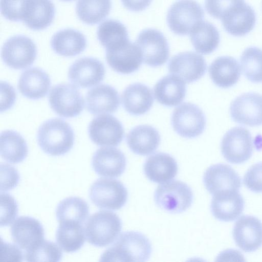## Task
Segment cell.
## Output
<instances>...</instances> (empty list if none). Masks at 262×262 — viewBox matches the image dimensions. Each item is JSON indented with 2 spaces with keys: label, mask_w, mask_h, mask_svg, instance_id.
I'll use <instances>...</instances> for the list:
<instances>
[{
  "label": "cell",
  "mask_w": 262,
  "mask_h": 262,
  "mask_svg": "<svg viewBox=\"0 0 262 262\" xmlns=\"http://www.w3.org/2000/svg\"><path fill=\"white\" fill-rule=\"evenodd\" d=\"M37 55L35 44L30 38L17 35L10 37L4 43L2 58L10 68L16 70L25 69L35 61Z\"/></svg>",
  "instance_id": "8"
},
{
  "label": "cell",
  "mask_w": 262,
  "mask_h": 262,
  "mask_svg": "<svg viewBox=\"0 0 262 262\" xmlns=\"http://www.w3.org/2000/svg\"><path fill=\"white\" fill-rule=\"evenodd\" d=\"M19 174L16 168L9 164H1V191H7L15 188L19 183Z\"/></svg>",
  "instance_id": "43"
},
{
  "label": "cell",
  "mask_w": 262,
  "mask_h": 262,
  "mask_svg": "<svg viewBox=\"0 0 262 262\" xmlns=\"http://www.w3.org/2000/svg\"><path fill=\"white\" fill-rule=\"evenodd\" d=\"M89 213L88 203L82 199L72 196L63 199L56 210V219L58 222L75 221L82 224Z\"/></svg>",
  "instance_id": "36"
},
{
  "label": "cell",
  "mask_w": 262,
  "mask_h": 262,
  "mask_svg": "<svg viewBox=\"0 0 262 262\" xmlns=\"http://www.w3.org/2000/svg\"><path fill=\"white\" fill-rule=\"evenodd\" d=\"M245 186L252 191L262 192V162L251 166L244 177Z\"/></svg>",
  "instance_id": "44"
},
{
  "label": "cell",
  "mask_w": 262,
  "mask_h": 262,
  "mask_svg": "<svg viewBox=\"0 0 262 262\" xmlns=\"http://www.w3.org/2000/svg\"><path fill=\"white\" fill-rule=\"evenodd\" d=\"M244 2V0H205V7L211 16L221 19L234 7Z\"/></svg>",
  "instance_id": "41"
},
{
  "label": "cell",
  "mask_w": 262,
  "mask_h": 262,
  "mask_svg": "<svg viewBox=\"0 0 262 262\" xmlns=\"http://www.w3.org/2000/svg\"><path fill=\"white\" fill-rule=\"evenodd\" d=\"M106 60L112 69L123 74L138 70L143 60L138 46L129 40L114 48L106 49Z\"/></svg>",
  "instance_id": "14"
},
{
  "label": "cell",
  "mask_w": 262,
  "mask_h": 262,
  "mask_svg": "<svg viewBox=\"0 0 262 262\" xmlns=\"http://www.w3.org/2000/svg\"><path fill=\"white\" fill-rule=\"evenodd\" d=\"M27 0H1V10L7 19L18 21L22 20L23 15Z\"/></svg>",
  "instance_id": "42"
},
{
  "label": "cell",
  "mask_w": 262,
  "mask_h": 262,
  "mask_svg": "<svg viewBox=\"0 0 262 262\" xmlns=\"http://www.w3.org/2000/svg\"><path fill=\"white\" fill-rule=\"evenodd\" d=\"M61 1H66V2H69V1H73V0H61Z\"/></svg>",
  "instance_id": "48"
},
{
  "label": "cell",
  "mask_w": 262,
  "mask_h": 262,
  "mask_svg": "<svg viewBox=\"0 0 262 262\" xmlns=\"http://www.w3.org/2000/svg\"><path fill=\"white\" fill-rule=\"evenodd\" d=\"M154 199L156 204L163 210L179 213L191 206L193 195L188 185L174 180L159 185L155 190Z\"/></svg>",
  "instance_id": "4"
},
{
  "label": "cell",
  "mask_w": 262,
  "mask_h": 262,
  "mask_svg": "<svg viewBox=\"0 0 262 262\" xmlns=\"http://www.w3.org/2000/svg\"><path fill=\"white\" fill-rule=\"evenodd\" d=\"M97 37L106 49L117 47L129 40L126 27L120 21L108 19L98 28Z\"/></svg>",
  "instance_id": "37"
},
{
  "label": "cell",
  "mask_w": 262,
  "mask_h": 262,
  "mask_svg": "<svg viewBox=\"0 0 262 262\" xmlns=\"http://www.w3.org/2000/svg\"><path fill=\"white\" fill-rule=\"evenodd\" d=\"M92 165L98 175L116 178L124 171L126 160L124 154L114 147H102L97 149L92 159Z\"/></svg>",
  "instance_id": "20"
},
{
  "label": "cell",
  "mask_w": 262,
  "mask_h": 262,
  "mask_svg": "<svg viewBox=\"0 0 262 262\" xmlns=\"http://www.w3.org/2000/svg\"><path fill=\"white\" fill-rule=\"evenodd\" d=\"M51 108L58 115L72 118L79 115L84 107V100L76 86L62 83L52 88L49 95Z\"/></svg>",
  "instance_id": "10"
},
{
  "label": "cell",
  "mask_w": 262,
  "mask_h": 262,
  "mask_svg": "<svg viewBox=\"0 0 262 262\" xmlns=\"http://www.w3.org/2000/svg\"><path fill=\"white\" fill-rule=\"evenodd\" d=\"M191 43L195 50L203 54H208L217 48L220 34L216 28L205 21L199 23L190 33Z\"/></svg>",
  "instance_id": "33"
},
{
  "label": "cell",
  "mask_w": 262,
  "mask_h": 262,
  "mask_svg": "<svg viewBox=\"0 0 262 262\" xmlns=\"http://www.w3.org/2000/svg\"><path fill=\"white\" fill-rule=\"evenodd\" d=\"M151 245L144 234L136 231L123 232L102 254L101 261H145L149 258Z\"/></svg>",
  "instance_id": "1"
},
{
  "label": "cell",
  "mask_w": 262,
  "mask_h": 262,
  "mask_svg": "<svg viewBox=\"0 0 262 262\" xmlns=\"http://www.w3.org/2000/svg\"><path fill=\"white\" fill-rule=\"evenodd\" d=\"M13 242L21 249L29 250L44 239V229L40 222L27 216L17 218L10 228Z\"/></svg>",
  "instance_id": "19"
},
{
  "label": "cell",
  "mask_w": 262,
  "mask_h": 262,
  "mask_svg": "<svg viewBox=\"0 0 262 262\" xmlns=\"http://www.w3.org/2000/svg\"><path fill=\"white\" fill-rule=\"evenodd\" d=\"M105 72L104 65L100 60L92 57H83L71 66L68 78L75 86L89 88L102 81Z\"/></svg>",
  "instance_id": "16"
},
{
  "label": "cell",
  "mask_w": 262,
  "mask_h": 262,
  "mask_svg": "<svg viewBox=\"0 0 262 262\" xmlns=\"http://www.w3.org/2000/svg\"><path fill=\"white\" fill-rule=\"evenodd\" d=\"M171 124L181 136L192 138L203 133L206 126V118L203 112L198 106L185 102L173 111Z\"/></svg>",
  "instance_id": "9"
},
{
  "label": "cell",
  "mask_w": 262,
  "mask_h": 262,
  "mask_svg": "<svg viewBox=\"0 0 262 262\" xmlns=\"http://www.w3.org/2000/svg\"><path fill=\"white\" fill-rule=\"evenodd\" d=\"M1 261H21L23 254L21 250L16 245L3 241L1 238Z\"/></svg>",
  "instance_id": "45"
},
{
  "label": "cell",
  "mask_w": 262,
  "mask_h": 262,
  "mask_svg": "<svg viewBox=\"0 0 262 262\" xmlns=\"http://www.w3.org/2000/svg\"><path fill=\"white\" fill-rule=\"evenodd\" d=\"M233 236L243 251H255L262 246V223L253 216L243 215L235 223Z\"/></svg>",
  "instance_id": "17"
},
{
  "label": "cell",
  "mask_w": 262,
  "mask_h": 262,
  "mask_svg": "<svg viewBox=\"0 0 262 262\" xmlns=\"http://www.w3.org/2000/svg\"><path fill=\"white\" fill-rule=\"evenodd\" d=\"M62 257L60 249L54 243L43 239L33 248L26 250L25 260L27 261H58Z\"/></svg>",
  "instance_id": "39"
},
{
  "label": "cell",
  "mask_w": 262,
  "mask_h": 262,
  "mask_svg": "<svg viewBox=\"0 0 262 262\" xmlns=\"http://www.w3.org/2000/svg\"><path fill=\"white\" fill-rule=\"evenodd\" d=\"M204 13L201 5L194 0H179L170 7L167 24L175 34L185 35L190 33L202 21Z\"/></svg>",
  "instance_id": "6"
},
{
  "label": "cell",
  "mask_w": 262,
  "mask_h": 262,
  "mask_svg": "<svg viewBox=\"0 0 262 262\" xmlns=\"http://www.w3.org/2000/svg\"><path fill=\"white\" fill-rule=\"evenodd\" d=\"M221 19L228 33L234 36H243L253 30L256 15L252 8L244 2L232 9Z\"/></svg>",
  "instance_id": "22"
},
{
  "label": "cell",
  "mask_w": 262,
  "mask_h": 262,
  "mask_svg": "<svg viewBox=\"0 0 262 262\" xmlns=\"http://www.w3.org/2000/svg\"><path fill=\"white\" fill-rule=\"evenodd\" d=\"M85 229L81 223L67 221L60 222L56 233V241L67 253L78 251L85 242Z\"/></svg>",
  "instance_id": "32"
},
{
  "label": "cell",
  "mask_w": 262,
  "mask_h": 262,
  "mask_svg": "<svg viewBox=\"0 0 262 262\" xmlns=\"http://www.w3.org/2000/svg\"><path fill=\"white\" fill-rule=\"evenodd\" d=\"M210 77L213 83L222 88L234 85L239 80L241 70L236 60L231 56L216 58L209 67Z\"/></svg>",
  "instance_id": "30"
},
{
  "label": "cell",
  "mask_w": 262,
  "mask_h": 262,
  "mask_svg": "<svg viewBox=\"0 0 262 262\" xmlns=\"http://www.w3.org/2000/svg\"><path fill=\"white\" fill-rule=\"evenodd\" d=\"M221 151L225 159L233 164L248 160L253 153V142L249 131L243 127H235L226 132L221 142Z\"/></svg>",
  "instance_id": "7"
},
{
  "label": "cell",
  "mask_w": 262,
  "mask_h": 262,
  "mask_svg": "<svg viewBox=\"0 0 262 262\" xmlns=\"http://www.w3.org/2000/svg\"><path fill=\"white\" fill-rule=\"evenodd\" d=\"M126 142L134 153L147 156L154 152L158 147L160 136L152 126L141 125L135 127L128 133Z\"/></svg>",
  "instance_id": "28"
},
{
  "label": "cell",
  "mask_w": 262,
  "mask_h": 262,
  "mask_svg": "<svg viewBox=\"0 0 262 262\" xmlns=\"http://www.w3.org/2000/svg\"><path fill=\"white\" fill-rule=\"evenodd\" d=\"M55 12L54 5L51 0H27L22 21L31 29L43 30L52 24Z\"/></svg>",
  "instance_id": "25"
},
{
  "label": "cell",
  "mask_w": 262,
  "mask_h": 262,
  "mask_svg": "<svg viewBox=\"0 0 262 262\" xmlns=\"http://www.w3.org/2000/svg\"><path fill=\"white\" fill-rule=\"evenodd\" d=\"M152 0H121L123 5L128 10L139 12L146 9Z\"/></svg>",
  "instance_id": "47"
},
{
  "label": "cell",
  "mask_w": 262,
  "mask_h": 262,
  "mask_svg": "<svg viewBox=\"0 0 262 262\" xmlns=\"http://www.w3.org/2000/svg\"><path fill=\"white\" fill-rule=\"evenodd\" d=\"M0 152L3 159L16 164L26 159L28 148L25 140L19 134L7 130L1 134Z\"/></svg>",
  "instance_id": "34"
},
{
  "label": "cell",
  "mask_w": 262,
  "mask_h": 262,
  "mask_svg": "<svg viewBox=\"0 0 262 262\" xmlns=\"http://www.w3.org/2000/svg\"><path fill=\"white\" fill-rule=\"evenodd\" d=\"M207 65L204 57L194 52H184L173 56L168 68L170 73L187 83L200 79L205 73Z\"/></svg>",
  "instance_id": "15"
},
{
  "label": "cell",
  "mask_w": 262,
  "mask_h": 262,
  "mask_svg": "<svg viewBox=\"0 0 262 262\" xmlns=\"http://www.w3.org/2000/svg\"><path fill=\"white\" fill-rule=\"evenodd\" d=\"M122 104L125 110L133 115H141L147 112L154 103L153 94L147 85L135 83L127 86L122 94Z\"/></svg>",
  "instance_id": "27"
},
{
  "label": "cell",
  "mask_w": 262,
  "mask_h": 262,
  "mask_svg": "<svg viewBox=\"0 0 262 262\" xmlns=\"http://www.w3.org/2000/svg\"><path fill=\"white\" fill-rule=\"evenodd\" d=\"M140 50L144 63L152 67L163 65L168 60L169 49L167 41L159 31L143 30L135 42Z\"/></svg>",
  "instance_id": "11"
},
{
  "label": "cell",
  "mask_w": 262,
  "mask_h": 262,
  "mask_svg": "<svg viewBox=\"0 0 262 262\" xmlns=\"http://www.w3.org/2000/svg\"><path fill=\"white\" fill-rule=\"evenodd\" d=\"M51 46L57 54L72 57L79 54L84 50L86 40L79 31L66 29L57 32L52 36Z\"/></svg>",
  "instance_id": "31"
},
{
  "label": "cell",
  "mask_w": 262,
  "mask_h": 262,
  "mask_svg": "<svg viewBox=\"0 0 262 262\" xmlns=\"http://www.w3.org/2000/svg\"><path fill=\"white\" fill-rule=\"evenodd\" d=\"M86 106L92 114L114 113L119 106L118 92L112 86L101 84L89 90L85 97Z\"/></svg>",
  "instance_id": "23"
},
{
  "label": "cell",
  "mask_w": 262,
  "mask_h": 262,
  "mask_svg": "<svg viewBox=\"0 0 262 262\" xmlns=\"http://www.w3.org/2000/svg\"><path fill=\"white\" fill-rule=\"evenodd\" d=\"M244 205V200L238 190L223 191L213 195L211 211L216 219L230 222L240 216Z\"/></svg>",
  "instance_id": "21"
},
{
  "label": "cell",
  "mask_w": 262,
  "mask_h": 262,
  "mask_svg": "<svg viewBox=\"0 0 262 262\" xmlns=\"http://www.w3.org/2000/svg\"><path fill=\"white\" fill-rule=\"evenodd\" d=\"M84 229L89 243L96 247H105L117 238L122 229V222L112 211H99L89 217Z\"/></svg>",
  "instance_id": "3"
},
{
  "label": "cell",
  "mask_w": 262,
  "mask_h": 262,
  "mask_svg": "<svg viewBox=\"0 0 262 262\" xmlns=\"http://www.w3.org/2000/svg\"><path fill=\"white\" fill-rule=\"evenodd\" d=\"M186 91L185 81L173 74L163 77L154 87L156 99L167 106H174L181 103L185 98Z\"/></svg>",
  "instance_id": "29"
},
{
  "label": "cell",
  "mask_w": 262,
  "mask_h": 262,
  "mask_svg": "<svg viewBox=\"0 0 262 262\" xmlns=\"http://www.w3.org/2000/svg\"><path fill=\"white\" fill-rule=\"evenodd\" d=\"M51 84L50 78L47 73L39 68H32L22 73L18 88L25 97L36 100L47 94Z\"/></svg>",
  "instance_id": "26"
},
{
  "label": "cell",
  "mask_w": 262,
  "mask_h": 262,
  "mask_svg": "<svg viewBox=\"0 0 262 262\" xmlns=\"http://www.w3.org/2000/svg\"><path fill=\"white\" fill-rule=\"evenodd\" d=\"M88 133L91 140L99 146H118L124 137L121 123L110 115L94 118L89 125Z\"/></svg>",
  "instance_id": "13"
},
{
  "label": "cell",
  "mask_w": 262,
  "mask_h": 262,
  "mask_svg": "<svg viewBox=\"0 0 262 262\" xmlns=\"http://www.w3.org/2000/svg\"><path fill=\"white\" fill-rule=\"evenodd\" d=\"M203 182L212 195L223 191L238 190L241 186L238 174L231 166L224 164H217L208 168L204 174Z\"/></svg>",
  "instance_id": "18"
},
{
  "label": "cell",
  "mask_w": 262,
  "mask_h": 262,
  "mask_svg": "<svg viewBox=\"0 0 262 262\" xmlns=\"http://www.w3.org/2000/svg\"><path fill=\"white\" fill-rule=\"evenodd\" d=\"M241 64L245 77L254 83L262 82V50L249 47L243 52Z\"/></svg>",
  "instance_id": "38"
},
{
  "label": "cell",
  "mask_w": 262,
  "mask_h": 262,
  "mask_svg": "<svg viewBox=\"0 0 262 262\" xmlns=\"http://www.w3.org/2000/svg\"><path fill=\"white\" fill-rule=\"evenodd\" d=\"M37 138L39 146L45 152L59 156L67 154L72 149L75 136L67 122L59 118H54L41 125Z\"/></svg>",
  "instance_id": "2"
},
{
  "label": "cell",
  "mask_w": 262,
  "mask_h": 262,
  "mask_svg": "<svg viewBox=\"0 0 262 262\" xmlns=\"http://www.w3.org/2000/svg\"><path fill=\"white\" fill-rule=\"evenodd\" d=\"M111 0H78L76 12L84 23L95 25L103 20L111 9Z\"/></svg>",
  "instance_id": "35"
},
{
  "label": "cell",
  "mask_w": 262,
  "mask_h": 262,
  "mask_svg": "<svg viewBox=\"0 0 262 262\" xmlns=\"http://www.w3.org/2000/svg\"><path fill=\"white\" fill-rule=\"evenodd\" d=\"M89 196L97 207L116 210L126 204L128 192L123 183L117 180L100 178L92 185Z\"/></svg>",
  "instance_id": "5"
},
{
  "label": "cell",
  "mask_w": 262,
  "mask_h": 262,
  "mask_svg": "<svg viewBox=\"0 0 262 262\" xmlns=\"http://www.w3.org/2000/svg\"><path fill=\"white\" fill-rule=\"evenodd\" d=\"M18 204L15 199L7 193H1V226L10 225L17 216Z\"/></svg>",
  "instance_id": "40"
},
{
  "label": "cell",
  "mask_w": 262,
  "mask_h": 262,
  "mask_svg": "<svg viewBox=\"0 0 262 262\" xmlns=\"http://www.w3.org/2000/svg\"><path fill=\"white\" fill-rule=\"evenodd\" d=\"M230 115L235 122L249 126L262 125V95L247 93L236 97L231 103Z\"/></svg>",
  "instance_id": "12"
},
{
  "label": "cell",
  "mask_w": 262,
  "mask_h": 262,
  "mask_svg": "<svg viewBox=\"0 0 262 262\" xmlns=\"http://www.w3.org/2000/svg\"><path fill=\"white\" fill-rule=\"evenodd\" d=\"M178 164L170 155L158 152L149 157L143 167L144 173L151 181L164 183L173 179L178 172Z\"/></svg>",
  "instance_id": "24"
},
{
  "label": "cell",
  "mask_w": 262,
  "mask_h": 262,
  "mask_svg": "<svg viewBox=\"0 0 262 262\" xmlns=\"http://www.w3.org/2000/svg\"><path fill=\"white\" fill-rule=\"evenodd\" d=\"M15 93L13 87L6 82H1V112L9 109L15 100Z\"/></svg>",
  "instance_id": "46"
}]
</instances>
